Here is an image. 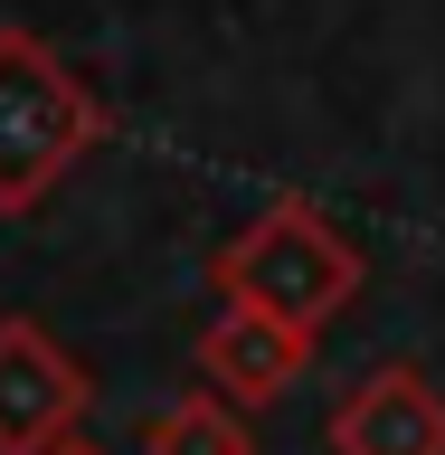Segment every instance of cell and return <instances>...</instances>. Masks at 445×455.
I'll list each match as a JSON object with an SVG mask.
<instances>
[{
  "label": "cell",
  "instance_id": "cell-4",
  "mask_svg": "<svg viewBox=\"0 0 445 455\" xmlns=\"http://www.w3.org/2000/svg\"><path fill=\"white\" fill-rule=\"evenodd\" d=\"M313 370V341L275 313H247V304H219L209 313V332H199V389H219L227 408H275L294 398V379Z\"/></svg>",
  "mask_w": 445,
  "mask_h": 455
},
{
  "label": "cell",
  "instance_id": "cell-3",
  "mask_svg": "<svg viewBox=\"0 0 445 455\" xmlns=\"http://www.w3.org/2000/svg\"><path fill=\"white\" fill-rule=\"evenodd\" d=\"M95 379L57 332H38L28 313H0V455H57L76 446Z\"/></svg>",
  "mask_w": 445,
  "mask_h": 455
},
{
  "label": "cell",
  "instance_id": "cell-1",
  "mask_svg": "<svg viewBox=\"0 0 445 455\" xmlns=\"http://www.w3.org/2000/svg\"><path fill=\"white\" fill-rule=\"evenodd\" d=\"M361 247L341 237V219L322 199H266L219 256H209V284H219V304H247V313H275L294 323L304 341H322L341 313L361 304Z\"/></svg>",
  "mask_w": 445,
  "mask_h": 455
},
{
  "label": "cell",
  "instance_id": "cell-5",
  "mask_svg": "<svg viewBox=\"0 0 445 455\" xmlns=\"http://www.w3.org/2000/svg\"><path fill=\"white\" fill-rule=\"evenodd\" d=\"M332 455H445V389L389 361L332 398Z\"/></svg>",
  "mask_w": 445,
  "mask_h": 455
},
{
  "label": "cell",
  "instance_id": "cell-2",
  "mask_svg": "<svg viewBox=\"0 0 445 455\" xmlns=\"http://www.w3.org/2000/svg\"><path fill=\"white\" fill-rule=\"evenodd\" d=\"M114 133L105 95L28 28H0V219H28Z\"/></svg>",
  "mask_w": 445,
  "mask_h": 455
},
{
  "label": "cell",
  "instance_id": "cell-6",
  "mask_svg": "<svg viewBox=\"0 0 445 455\" xmlns=\"http://www.w3.org/2000/svg\"><path fill=\"white\" fill-rule=\"evenodd\" d=\"M142 455H256V427H247V408H227L219 389H180L171 408H152Z\"/></svg>",
  "mask_w": 445,
  "mask_h": 455
},
{
  "label": "cell",
  "instance_id": "cell-7",
  "mask_svg": "<svg viewBox=\"0 0 445 455\" xmlns=\"http://www.w3.org/2000/svg\"><path fill=\"white\" fill-rule=\"evenodd\" d=\"M57 455H95V446H85V436H76V446H57Z\"/></svg>",
  "mask_w": 445,
  "mask_h": 455
}]
</instances>
